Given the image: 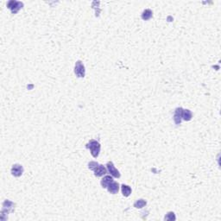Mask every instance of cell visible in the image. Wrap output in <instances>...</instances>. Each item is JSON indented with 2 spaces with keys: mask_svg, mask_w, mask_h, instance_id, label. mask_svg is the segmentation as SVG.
Wrapping results in <instances>:
<instances>
[{
  "mask_svg": "<svg viewBox=\"0 0 221 221\" xmlns=\"http://www.w3.org/2000/svg\"><path fill=\"white\" fill-rule=\"evenodd\" d=\"M86 148L89 149L91 151L92 156L96 158L99 155L100 152V144L96 140H90V142L86 144Z\"/></svg>",
  "mask_w": 221,
  "mask_h": 221,
  "instance_id": "6da1fadb",
  "label": "cell"
},
{
  "mask_svg": "<svg viewBox=\"0 0 221 221\" xmlns=\"http://www.w3.org/2000/svg\"><path fill=\"white\" fill-rule=\"evenodd\" d=\"M74 73L76 74V76L79 78H84L85 74H86V69H85V67L83 65V63L78 61L76 63H75V67H74Z\"/></svg>",
  "mask_w": 221,
  "mask_h": 221,
  "instance_id": "7a4b0ae2",
  "label": "cell"
},
{
  "mask_svg": "<svg viewBox=\"0 0 221 221\" xmlns=\"http://www.w3.org/2000/svg\"><path fill=\"white\" fill-rule=\"evenodd\" d=\"M7 6L8 8L11 11L12 13H17L20 9L23 6V3L21 2H17V1H10L8 4H7Z\"/></svg>",
  "mask_w": 221,
  "mask_h": 221,
  "instance_id": "3957f363",
  "label": "cell"
},
{
  "mask_svg": "<svg viewBox=\"0 0 221 221\" xmlns=\"http://www.w3.org/2000/svg\"><path fill=\"white\" fill-rule=\"evenodd\" d=\"M106 167H107V170H108V172L110 173L111 176H113V177H115V178H119L121 175H120V173H119V171L117 170L116 168H115V166H114V164L112 162H109V163H107L106 164Z\"/></svg>",
  "mask_w": 221,
  "mask_h": 221,
  "instance_id": "277c9868",
  "label": "cell"
},
{
  "mask_svg": "<svg viewBox=\"0 0 221 221\" xmlns=\"http://www.w3.org/2000/svg\"><path fill=\"white\" fill-rule=\"evenodd\" d=\"M23 173V168L20 164H15L11 168V174L15 177H19Z\"/></svg>",
  "mask_w": 221,
  "mask_h": 221,
  "instance_id": "5b68a950",
  "label": "cell"
},
{
  "mask_svg": "<svg viewBox=\"0 0 221 221\" xmlns=\"http://www.w3.org/2000/svg\"><path fill=\"white\" fill-rule=\"evenodd\" d=\"M182 111L183 109L182 107L180 108H176V111H175V115H174V121L176 124H181L182 120Z\"/></svg>",
  "mask_w": 221,
  "mask_h": 221,
  "instance_id": "8992f818",
  "label": "cell"
},
{
  "mask_svg": "<svg viewBox=\"0 0 221 221\" xmlns=\"http://www.w3.org/2000/svg\"><path fill=\"white\" fill-rule=\"evenodd\" d=\"M93 171H94V176L97 177H101L107 173V169H105L103 165L98 164V166H97Z\"/></svg>",
  "mask_w": 221,
  "mask_h": 221,
  "instance_id": "52a82bcc",
  "label": "cell"
},
{
  "mask_svg": "<svg viewBox=\"0 0 221 221\" xmlns=\"http://www.w3.org/2000/svg\"><path fill=\"white\" fill-rule=\"evenodd\" d=\"M107 190H108V192L110 194H111V195H115V194H117V192H118V190H119V184L117 182H112L107 187Z\"/></svg>",
  "mask_w": 221,
  "mask_h": 221,
  "instance_id": "ba28073f",
  "label": "cell"
},
{
  "mask_svg": "<svg viewBox=\"0 0 221 221\" xmlns=\"http://www.w3.org/2000/svg\"><path fill=\"white\" fill-rule=\"evenodd\" d=\"M112 182H113L112 177L110 176H104V178L101 180V182H100V183H101V186H102L103 188H107V187H108Z\"/></svg>",
  "mask_w": 221,
  "mask_h": 221,
  "instance_id": "9c48e42d",
  "label": "cell"
},
{
  "mask_svg": "<svg viewBox=\"0 0 221 221\" xmlns=\"http://www.w3.org/2000/svg\"><path fill=\"white\" fill-rule=\"evenodd\" d=\"M15 206L14 205L13 202L10 201H5L4 202V204H3V209H5L7 208V213H9L10 212H11L12 211V209H13V207Z\"/></svg>",
  "mask_w": 221,
  "mask_h": 221,
  "instance_id": "30bf717a",
  "label": "cell"
},
{
  "mask_svg": "<svg viewBox=\"0 0 221 221\" xmlns=\"http://www.w3.org/2000/svg\"><path fill=\"white\" fill-rule=\"evenodd\" d=\"M182 119L185 121H190L192 119V112L189 110H183L182 111Z\"/></svg>",
  "mask_w": 221,
  "mask_h": 221,
  "instance_id": "8fae6325",
  "label": "cell"
},
{
  "mask_svg": "<svg viewBox=\"0 0 221 221\" xmlns=\"http://www.w3.org/2000/svg\"><path fill=\"white\" fill-rule=\"evenodd\" d=\"M122 194L124 195V197H128L130 196V194H131V188H130V186L128 185H122Z\"/></svg>",
  "mask_w": 221,
  "mask_h": 221,
  "instance_id": "7c38bea8",
  "label": "cell"
},
{
  "mask_svg": "<svg viewBox=\"0 0 221 221\" xmlns=\"http://www.w3.org/2000/svg\"><path fill=\"white\" fill-rule=\"evenodd\" d=\"M152 16H153L152 11H151L150 10H149V9H147V10H145V11L143 12V14H142V18H143V20H149L152 17Z\"/></svg>",
  "mask_w": 221,
  "mask_h": 221,
  "instance_id": "4fadbf2b",
  "label": "cell"
},
{
  "mask_svg": "<svg viewBox=\"0 0 221 221\" xmlns=\"http://www.w3.org/2000/svg\"><path fill=\"white\" fill-rule=\"evenodd\" d=\"M147 205V202L144 200H137V201L134 203V207L136 208H143Z\"/></svg>",
  "mask_w": 221,
  "mask_h": 221,
  "instance_id": "5bb4252c",
  "label": "cell"
},
{
  "mask_svg": "<svg viewBox=\"0 0 221 221\" xmlns=\"http://www.w3.org/2000/svg\"><path fill=\"white\" fill-rule=\"evenodd\" d=\"M176 215H175V213H173V212H169V213H168L167 214H166V216H165V218H164V219L165 220H176Z\"/></svg>",
  "mask_w": 221,
  "mask_h": 221,
  "instance_id": "9a60e30c",
  "label": "cell"
},
{
  "mask_svg": "<svg viewBox=\"0 0 221 221\" xmlns=\"http://www.w3.org/2000/svg\"><path fill=\"white\" fill-rule=\"evenodd\" d=\"M97 166H98V163H96V162H91L88 164V168H89L90 170H94Z\"/></svg>",
  "mask_w": 221,
  "mask_h": 221,
  "instance_id": "2e32d148",
  "label": "cell"
}]
</instances>
